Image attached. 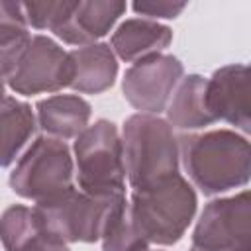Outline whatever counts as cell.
Wrapping results in <instances>:
<instances>
[{
	"label": "cell",
	"mask_w": 251,
	"mask_h": 251,
	"mask_svg": "<svg viewBox=\"0 0 251 251\" xmlns=\"http://www.w3.org/2000/svg\"><path fill=\"white\" fill-rule=\"evenodd\" d=\"M73 61L71 88L80 94H100L108 90L118 75V59L108 43H90L69 51Z\"/></svg>",
	"instance_id": "cell-14"
},
{
	"label": "cell",
	"mask_w": 251,
	"mask_h": 251,
	"mask_svg": "<svg viewBox=\"0 0 251 251\" xmlns=\"http://www.w3.org/2000/svg\"><path fill=\"white\" fill-rule=\"evenodd\" d=\"M102 251H147L149 243L131 222L127 200L116 204L100 235Z\"/></svg>",
	"instance_id": "cell-19"
},
{
	"label": "cell",
	"mask_w": 251,
	"mask_h": 251,
	"mask_svg": "<svg viewBox=\"0 0 251 251\" xmlns=\"http://www.w3.org/2000/svg\"><path fill=\"white\" fill-rule=\"evenodd\" d=\"M126 194L96 196L76 186L35 204V212L49 235L63 243H94L100 241L104 226Z\"/></svg>",
	"instance_id": "cell-5"
},
{
	"label": "cell",
	"mask_w": 251,
	"mask_h": 251,
	"mask_svg": "<svg viewBox=\"0 0 251 251\" xmlns=\"http://www.w3.org/2000/svg\"><path fill=\"white\" fill-rule=\"evenodd\" d=\"M37 126L55 139L80 135L90 122L92 108L78 94H53L35 104Z\"/></svg>",
	"instance_id": "cell-13"
},
{
	"label": "cell",
	"mask_w": 251,
	"mask_h": 251,
	"mask_svg": "<svg viewBox=\"0 0 251 251\" xmlns=\"http://www.w3.org/2000/svg\"><path fill=\"white\" fill-rule=\"evenodd\" d=\"M184 75L182 63L175 55L157 53L135 61L122 80L126 100L139 110V114L159 116L169 104L173 90Z\"/></svg>",
	"instance_id": "cell-9"
},
{
	"label": "cell",
	"mask_w": 251,
	"mask_h": 251,
	"mask_svg": "<svg viewBox=\"0 0 251 251\" xmlns=\"http://www.w3.org/2000/svg\"><path fill=\"white\" fill-rule=\"evenodd\" d=\"M122 153L133 190L155 186L178 173V139L169 122L159 116H129L122 129Z\"/></svg>",
	"instance_id": "cell-2"
},
{
	"label": "cell",
	"mask_w": 251,
	"mask_h": 251,
	"mask_svg": "<svg viewBox=\"0 0 251 251\" xmlns=\"http://www.w3.org/2000/svg\"><path fill=\"white\" fill-rule=\"evenodd\" d=\"M75 178V161L65 141L39 135L10 173V188L35 204L69 190Z\"/></svg>",
	"instance_id": "cell-6"
},
{
	"label": "cell",
	"mask_w": 251,
	"mask_h": 251,
	"mask_svg": "<svg viewBox=\"0 0 251 251\" xmlns=\"http://www.w3.org/2000/svg\"><path fill=\"white\" fill-rule=\"evenodd\" d=\"M0 98H4V78L0 76Z\"/></svg>",
	"instance_id": "cell-23"
},
{
	"label": "cell",
	"mask_w": 251,
	"mask_h": 251,
	"mask_svg": "<svg viewBox=\"0 0 251 251\" xmlns=\"http://www.w3.org/2000/svg\"><path fill=\"white\" fill-rule=\"evenodd\" d=\"M45 231L35 208L14 204L0 214V241L6 251H20Z\"/></svg>",
	"instance_id": "cell-18"
},
{
	"label": "cell",
	"mask_w": 251,
	"mask_h": 251,
	"mask_svg": "<svg viewBox=\"0 0 251 251\" xmlns=\"http://www.w3.org/2000/svg\"><path fill=\"white\" fill-rule=\"evenodd\" d=\"M73 161L78 188L96 194H126L122 137L110 120H96L75 137Z\"/></svg>",
	"instance_id": "cell-4"
},
{
	"label": "cell",
	"mask_w": 251,
	"mask_h": 251,
	"mask_svg": "<svg viewBox=\"0 0 251 251\" xmlns=\"http://www.w3.org/2000/svg\"><path fill=\"white\" fill-rule=\"evenodd\" d=\"M73 61L69 51L47 35H33L27 49L8 76V86L16 94L33 96L57 92L71 86Z\"/></svg>",
	"instance_id": "cell-8"
},
{
	"label": "cell",
	"mask_w": 251,
	"mask_h": 251,
	"mask_svg": "<svg viewBox=\"0 0 251 251\" xmlns=\"http://www.w3.org/2000/svg\"><path fill=\"white\" fill-rule=\"evenodd\" d=\"M135 14L145 16L147 20H155L157 18H165V20H173L176 18L184 8L186 2H169V0H137L131 4Z\"/></svg>",
	"instance_id": "cell-21"
},
{
	"label": "cell",
	"mask_w": 251,
	"mask_h": 251,
	"mask_svg": "<svg viewBox=\"0 0 251 251\" xmlns=\"http://www.w3.org/2000/svg\"><path fill=\"white\" fill-rule=\"evenodd\" d=\"M173 41V29L165 24L147 18L124 20L110 37V47L116 57L126 63L151 57L167 49Z\"/></svg>",
	"instance_id": "cell-12"
},
{
	"label": "cell",
	"mask_w": 251,
	"mask_h": 251,
	"mask_svg": "<svg viewBox=\"0 0 251 251\" xmlns=\"http://www.w3.org/2000/svg\"><path fill=\"white\" fill-rule=\"evenodd\" d=\"M178 161H182V169L192 184L206 196L222 194L249 182V141L231 129L182 135L178 139Z\"/></svg>",
	"instance_id": "cell-1"
},
{
	"label": "cell",
	"mask_w": 251,
	"mask_h": 251,
	"mask_svg": "<svg viewBox=\"0 0 251 251\" xmlns=\"http://www.w3.org/2000/svg\"><path fill=\"white\" fill-rule=\"evenodd\" d=\"M126 8V2L120 0H78L69 18L53 33L63 43L76 47L96 43V39L114 27Z\"/></svg>",
	"instance_id": "cell-11"
},
{
	"label": "cell",
	"mask_w": 251,
	"mask_h": 251,
	"mask_svg": "<svg viewBox=\"0 0 251 251\" xmlns=\"http://www.w3.org/2000/svg\"><path fill=\"white\" fill-rule=\"evenodd\" d=\"M196 206V192L180 173L155 186L133 190L127 200L131 222L149 245L180 241L194 220Z\"/></svg>",
	"instance_id": "cell-3"
},
{
	"label": "cell",
	"mask_w": 251,
	"mask_h": 251,
	"mask_svg": "<svg viewBox=\"0 0 251 251\" xmlns=\"http://www.w3.org/2000/svg\"><path fill=\"white\" fill-rule=\"evenodd\" d=\"M206 106L212 118L251 131L249 120V71L243 63L224 65L206 80Z\"/></svg>",
	"instance_id": "cell-10"
},
{
	"label": "cell",
	"mask_w": 251,
	"mask_h": 251,
	"mask_svg": "<svg viewBox=\"0 0 251 251\" xmlns=\"http://www.w3.org/2000/svg\"><path fill=\"white\" fill-rule=\"evenodd\" d=\"M35 114L29 104L4 96L0 98V169L10 167L35 131Z\"/></svg>",
	"instance_id": "cell-16"
},
{
	"label": "cell",
	"mask_w": 251,
	"mask_h": 251,
	"mask_svg": "<svg viewBox=\"0 0 251 251\" xmlns=\"http://www.w3.org/2000/svg\"><path fill=\"white\" fill-rule=\"evenodd\" d=\"M147 251H149V249H147Z\"/></svg>",
	"instance_id": "cell-24"
},
{
	"label": "cell",
	"mask_w": 251,
	"mask_h": 251,
	"mask_svg": "<svg viewBox=\"0 0 251 251\" xmlns=\"http://www.w3.org/2000/svg\"><path fill=\"white\" fill-rule=\"evenodd\" d=\"M206 80L202 75H186L178 80L165 108L171 127L200 129L216 122L206 106Z\"/></svg>",
	"instance_id": "cell-15"
},
{
	"label": "cell",
	"mask_w": 251,
	"mask_h": 251,
	"mask_svg": "<svg viewBox=\"0 0 251 251\" xmlns=\"http://www.w3.org/2000/svg\"><path fill=\"white\" fill-rule=\"evenodd\" d=\"M190 251H251L249 190L204 206L192 231Z\"/></svg>",
	"instance_id": "cell-7"
},
{
	"label": "cell",
	"mask_w": 251,
	"mask_h": 251,
	"mask_svg": "<svg viewBox=\"0 0 251 251\" xmlns=\"http://www.w3.org/2000/svg\"><path fill=\"white\" fill-rule=\"evenodd\" d=\"M29 25L20 2L0 0V76L8 78L29 45Z\"/></svg>",
	"instance_id": "cell-17"
},
{
	"label": "cell",
	"mask_w": 251,
	"mask_h": 251,
	"mask_svg": "<svg viewBox=\"0 0 251 251\" xmlns=\"http://www.w3.org/2000/svg\"><path fill=\"white\" fill-rule=\"evenodd\" d=\"M20 251H71L67 243L55 239L53 235H49L47 231H43L39 237H35L33 241H29L24 249Z\"/></svg>",
	"instance_id": "cell-22"
},
{
	"label": "cell",
	"mask_w": 251,
	"mask_h": 251,
	"mask_svg": "<svg viewBox=\"0 0 251 251\" xmlns=\"http://www.w3.org/2000/svg\"><path fill=\"white\" fill-rule=\"evenodd\" d=\"M24 14L27 25L35 29H51L55 31L73 12L75 2L69 0H47V2H25Z\"/></svg>",
	"instance_id": "cell-20"
}]
</instances>
